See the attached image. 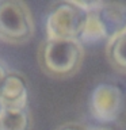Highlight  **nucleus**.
<instances>
[{
	"instance_id": "1",
	"label": "nucleus",
	"mask_w": 126,
	"mask_h": 130,
	"mask_svg": "<svg viewBox=\"0 0 126 130\" xmlns=\"http://www.w3.org/2000/svg\"><path fill=\"white\" fill-rule=\"evenodd\" d=\"M91 3L61 0L50 4L46 12V38L77 41L88 20Z\"/></svg>"
},
{
	"instance_id": "2",
	"label": "nucleus",
	"mask_w": 126,
	"mask_h": 130,
	"mask_svg": "<svg viewBox=\"0 0 126 130\" xmlns=\"http://www.w3.org/2000/svg\"><path fill=\"white\" fill-rule=\"evenodd\" d=\"M84 47L79 41L46 38L39 45L38 62L41 69L52 77H69L80 69Z\"/></svg>"
},
{
	"instance_id": "3",
	"label": "nucleus",
	"mask_w": 126,
	"mask_h": 130,
	"mask_svg": "<svg viewBox=\"0 0 126 130\" xmlns=\"http://www.w3.org/2000/svg\"><path fill=\"white\" fill-rule=\"evenodd\" d=\"M34 35L30 8L20 0H0V39L24 43Z\"/></svg>"
},
{
	"instance_id": "4",
	"label": "nucleus",
	"mask_w": 126,
	"mask_h": 130,
	"mask_svg": "<svg viewBox=\"0 0 126 130\" xmlns=\"http://www.w3.org/2000/svg\"><path fill=\"white\" fill-rule=\"evenodd\" d=\"M125 106V95L119 85L103 81L96 84L89 93L88 110L99 123H113L119 118Z\"/></svg>"
},
{
	"instance_id": "5",
	"label": "nucleus",
	"mask_w": 126,
	"mask_h": 130,
	"mask_svg": "<svg viewBox=\"0 0 126 130\" xmlns=\"http://www.w3.org/2000/svg\"><path fill=\"white\" fill-rule=\"evenodd\" d=\"M0 99L4 110L28 108V84L22 73L10 71L0 84Z\"/></svg>"
},
{
	"instance_id": "6",
	"label": "nucleus",
	"mask_w": 126,
	"mask_h": 130,
	"mask_svg": "<svg viewBox=\"0 0 126 130\" xmlns=\"http://www.w3.org/2000/svg\"><path fill=\"white\" fill-rule=\"evenodd\" d=\"M95 11L108 37V41L126 31V4L96 2Z\"/></svg>"
},
{
	"instance_id": "7",
	"label": "nucleus",
	"mask_w": 126,
	"mask_h": 130,
	"mask_svg": "<svg viewBox=\"0 0 126 130\" xmlns=\"http://www.w3.org/2000/svg\"><path fill=\"white\" fill-rule=\"evenodd\" d=\"M95 6H96V2H93L92 8L89 10V15H88L87 23H85V27H84L83 32H81L80 38L77 39L83 47L85 45H98L100 42H104V41L108 42V37L106 34L104 28L96 15Z\"/></svg>"
},
{
	"instance_id": "8",
	"label": "nucleus",
	"mask_w": 126,
	"mask_h": 130,
	"mask_svg": "<svg viewBox=\"0 0 126 130\" xmlns=\"http://www.w3.org/2000/svg\"><path fill=\"white\" fill-rule=\"evenodd\" d=\"M0 130H31L30 110H4L0 115Z\"/></svg>"
},
{
	"instance_id": "9",
	"label": "nucleus",
	"mask_w": 126,
	"mask_h": 130,
	"mask_svg": "<svg viewBox=\"0 0 126 130\" xmlns=\"http://www.w3.org/2000/svg\"><path fill=\"white\" fill-rule=\"evenodd\" d=\"M106 53L110 64L119 72L126 73V31L108 41Z\"/></svg>"
},
{
	"instance_id": "10",
	"label": "nucleus",
	"mask_w": 126,
	"mask_h": 130,
	"mask_svg": "<svg viewBox=\"0 0 126 130\" xmlns=\"http://www.w3.org/2000/svg\"><path fill=\"white\" fill-rule=\"evenodd\" d=\"M56 130H87V129L79 123H65L60 127H57Z\"/></svg>"
},
{
	"instance_id": "11",
	"label": "nucleus",
	"mask_w": 126,
	"mask_h": 130,
	"mask_svg": "<svg viewBox=\"0 0 126 130\" xmlns=\"http://www.w3.org/2000/svg\"><path fill=\"white\" fill-rule=\"evenodd\" d=\"M8 72H10V71L7 69V65L4 64L2 60H0V84H2V81L4 80V77L7 76Z\"/></svg>"
},
{
	"instance_id": "12",
	"label": "nucleus",
	"mask_w": 126,
	"mask_h": 130,
	"mask_svg": "<svg viewBox=\"0 0 126 130\" xmlns=\"http://www.w3.org/2000/svg\"><path fill=\"white\" fill-rule=\"evenodd\" d=\"M3 111H4V106H3V103H2V99H0V115H2Z\"/></svg>"
},
{
	"instance_id": "13",
	"label": "nucleus",
	"mask_w": 126,
	"mask_h": 130,
	"mask_svg": "<svg viewBox=\"0 0 126 130\" xmlns=\"http://www.w3.org/2000/svg\"><path fill=\"white\" fill-rule=\"evenodd\" d=\"M89 130H107V129H103V127H93V129H89Z\"/></svg>"
}]
</instances>
